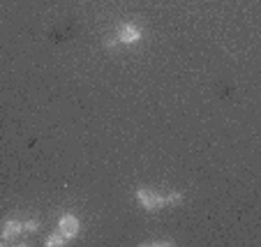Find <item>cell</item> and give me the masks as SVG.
<instances>
[{
	"label": "cell",
	"instance_id": "6",
	"mask_svg": "<svg viewBox=\"0 0 261 247\" xmlns=\"http://www.w3.org/2000/svg\"><path fill=\"white\" fill-rule=\"evenodd\" d=\"M180 201H182V192H169V194H164V203H167V206H178Z\"/></svg>",
	"mask_w": 261,
	"mask_h": 247
},
{
	"label": "cell",
	"instance_id": "7",
	"mask_svg": "<svg viewBox=\"0 0 261 247\" xmlns=\"http://www.w3.org/2000/svg\"><path fill=\"white\" fill-rule=\"evenodd\" d=\"M37 229H40L37 219H23V233H35Z\"/></svg>",
	"mask_w": 261,
	"mask_h": 247
},
{
	"label": "cell",
	"instance_id": "1",
	"mask_svg": "<svg viewBox=\"0 0 261 247\" xmlns=\"http://www.w3.org/2000/svg\"><path fill=\"white\" fill-rule=\"evenodd\" d=\"M134 197H137V203L143 208V210H160V208H167L164 194H160L158 189L139 187L137 192H134Z\"/></svg>",
	"mask_w": 261,
	"mask_h": 247
},
{
	"label": "cell",
	"instance_id": "2",
	"mask_svg": "<svg viewBox=\"0 0 261 247\" xmlns=\"http://www.w3.org/2000/svg\"><path fill=\"white\" fill-rule=\"evenodd\" d=\"M116 40H118V44H127V46L139 44L143 40V30L137 23H120L118 30H116Z\"/></svg>",
	"mask_w": 261,
	"mask_h": 247
},
{
	"label": "cell",
	"instance_id": "8",
	"mask_svg": "<svg viewBox=\"0 0 261 247\" xmlns=\"http://www.w3.org/2000/svg\"><path fill=\"white\" fill-rule=\"evenodd\" d=\"M104 46H107V49H116L118 40H116V37H109V40H104Z\"/></svg>",
	"mask_w": 261,
	"mask_h": 247
},
{
	"label": "cell",
	"instance_id": "3",
	"mask_svg": "<svg viewBox=\"0 0 261 247\" xmlns=\"http://www.w3.org/2000/svg\"><path fill=\"white\" fill-rule=\"evenodd\" d=\"M58 231L63 233L67 240H72V238H76L81 233V222H79V217L76 215H72V213H63L58 217Z\"/></svg>",
	"mask_w": 261,
	"mask_h": 247
},
{
	"label": "cell",
	"instance_id": "5",
	"mask_svg": "<svg viewBox=\"0 0 261 247\" xmlns=\"http://www.w3.org/2000/svg\"><path fill=\"white\" fill-rule=\"evenodd\" d=\"M44 245L46 247H63V245H67V238H65L60 231H54V233H49V238L44 240Z\"/></svg>",
	"mask_w": 261,
	"mask_h": 247
},
{
	"label": "cell",
	"instance_id": "4",
	"mask_svg": "<svg viewBox=\"0 0 261 247\" xmlns=\"http://www.w3.org/2000/svg\"><path fill=\"white\" fill-rule=\"evenodd\" d=\"M21 233H23V222H21V219L10 217V219L3 222V229H0V238H3V242L14 240V238H19Z\"/></svg>",
	"mask_w": 261,
	"mask_h": 247
}]
</instances>
